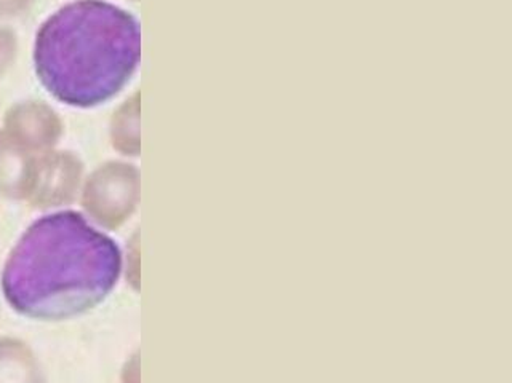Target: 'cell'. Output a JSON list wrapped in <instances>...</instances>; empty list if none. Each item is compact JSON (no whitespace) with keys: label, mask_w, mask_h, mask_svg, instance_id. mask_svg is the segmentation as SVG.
I'll return each mask as SVG.
<instances>
[{"label":"cell","mask_w":512,"mask_h":383,"mask_svg":"<svg viewBox=\"0 0 512 383\" xmlns=\"http://www.w3.org/2000/svg\"><path fill=\"white\" fill-rule=\"evenodd\" d=\"M122 251L77 211L42 215L2 273L5 301L33 319L73 318L106 299L122 275Z\"/></svg>","instance_id":"6da1fadb"},{"label":"cell","mask_w":512,"mask_h":383,"mask_svg":"<svg viewBox=\"0 0 512 383\" xmlns=\"http://www.w3.org/2000/svg\"><path fill=\"white\" fill-rule=\"evenodd\" d=\"M141 61L135 16L103 0H75L35 35L34 67L59 103L95 107L122 91Z\"/></svg>","instance_id":"7a4b0ae2"}]
</instances>
